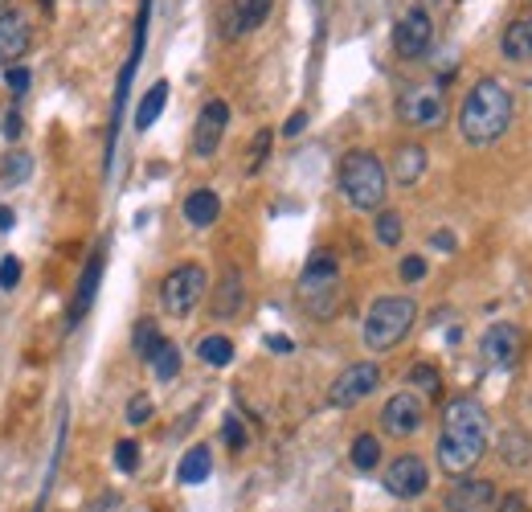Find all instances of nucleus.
<instances>
[{
	"label": "nucleus",
	"instance_id": "f257e3e1",
	"mask_svg": "<svg viewBox=\"0 0 532 512\" xmlns=\"http://www.w3.org/2000/svg\"><path fill=\"white\" fill-rule=\"evenodd\" d=\"M512 111H516V103H512V91L504 82L479 78L459 107V132L471 148H487L512 127Z\"/></svg>",
	"mask_w": 532,
	"mask_h": 512
},
{
	"label": "nucleus",
	"instance_id": "f03ea898",
	"mask_svg": "<svg viewBox=\"0 0 532 512\" xmlns=\"http://www.w3.org/2000/svg\"><path fill=\"white\" fill-rule=\"evenodd\" d=\"M336 185L352 209L377 213L385 205V193H389V168L369 148H352L336 168Z\"/></svg>",
	"mask_w": 532,
	"mask_h": 512
},
{
	"label": "nucleus",
	"instance_id": "7ed1b4c3",
	"mask_svg": "<svg viewBox=\"0 0 532 512\" xmlns=\"http://www.w3.org/2000/svg\"><path fill=\"white\" fill-rule=\"evenodd\" d=\"M418 320V304L410 300V295H381V300H373V308L365 312V349L369 353H393L402 340L410 336Z\"/></svg>",
	"mask_w": 532,
	"mask_h": 512
},
{
	"label": "nucleus",
	"instance_id": "20e7f679",
	"mask_svg": "<svg viewBox=\"0 0 532 512\" xmlns=\"http://www.w3.org/2000/svg\"><path fill=\"white\" fill-rule=\"evenodd\" d=\"M299 300L316 320H332L336 300H340V263L332 250H316L312 259H307V267L299 275Z\"/></svg>",
	"mask_w": 532,
	"mask_h": 512
},
{
	"label": "nucleus",
	"instance_id": "39448f33",
	"mask_svg": "<svg viewBox=\"0 0 532 512\" xmlns=\"http://www.w3.org/2000/svg\"><path fill=\"white\" fill-rule=\"evenodd\" d=\"M397 119L414 132H438L447 123V95H442L438 82H406L397 91V103H393Z\"/></svg>",
	"mask_w": 532,
	"mask_h": 512
},
{
	"label": "nucleus",
	"instance_id": "423d86ee",
	"mask_svg": "<svg viewBox=\"0 0 532 512\" xmlns=\"http://www.w3.org/2000/svg\"><path fill=\"white\" fill-rule=\"evenodd\" d=\"M205 287H209V275L201 263H181V267H172L160 283V304L168 316L176 320H185L193 316V308L205 300Z\"/></svg>",
	"mask_w": 532,
	"mask_h": 512
},
{
	"label": "nucleus",
	"instance_id": "0eeeda50",
	"mask_svg": "<svg viewBox=\"0 0 532 512\" xmlns=\"http://www.w3.org/2000/svg\"><path fill=\"white\" fill-rule=\"evenodd\" d=\"M487 431H492V418H487L479 398L459 394V398H451L447 406H442V435L463 439V443L487 451Z\"/></svg>",
	"mask_w": 532,
	"mask_h": 512
},
{
	"label": "nucleus",
	"instance_id": "6e6552de",
	"mask_svg": "<svg viewBox=\"0 0 532 512\" xmlns=\"http://www.w3.org/2000/svg\"><path fill=\"white\" fill-rule=\"evenodd\" d=\"M377 386H381V365H377V361H357V365L340 369V377L332 381L328 406H336V410H352V406H361Z\"/></svg>",
	"mask_w": 532,
	"mask_h": 512
},
{
	"label": "nucleus",
	"instance_id": "1a4fd4ad",
	"mask_svg": "<svg viewBox=\"0 0 532 512\" xmlns=\"http://www.w3.org/2000/svg\"><path fill=\"white\" fill-rule=\"evenodd\" d=\"M422 422H426V402H422L414 390L393 394V398L381 406V431H385L389 439H410V435H418Z\"/></svg>",
	"mask_w": 532,
	"mask_h": 512
},
{
	"label": "nucleus",
	"instance_id": "9d476101",
	"mask_svg": "<svg viewBox=\"0 0 532 512\" xmlns=\"http://www.w3.org/2000/svg\"><path fill=\"white\" fill-rule=\"evenodd\" d=\"M430 46H434V21H430V13L422 5L397 17V25H393V50H397V58H410V62L426 58Z\"/></svg>",
	"mask_w": 532,
	"mask_h": 512
},
{
	"label": "nucleus",
	"instance_id": "9b49d317",
	"mask_svg": "<svg viewBox=\"0 0 532 512\" xmlns=\"http://www.w3.org/2000/svg\"><path fill=\"white\" fill-rule=\"evenodd\" d=\"M430 488V467L426 459L418 455H397L389 467H385V492L397 496V500H418L426 496Z\"/></svg>",
	"mask_w": 532,
	"mask_h": 512
},
{
	"label": "nucleus",
	"instance_id": "f8f14e48",
	"mask_svg": "<svg viewBox=\"0 0 532 512\" xmlns=\"http://www.w3.org/2000/svg\"><path fill=\"white\" fill-rule=\"evenodd\" d=\"M226 127H230V103L226 99H209L193 123V156L209 160L217 156L221 140H226Z\"/></svg>",
	"mask_w": 532,
	"mask_h": 512
},
{
	"label": "nucleus",
	"instance_id": "ddd939ff",
	"mask_svg": "<svg viewBox=\"0 0 532 512\" xmlns=\"http://www.w3.org/2000/svg\"><path fill=\"white\" fill-rule=\"evenodd\" d=\"M500 504V492L492 480H475V476H463L451 492H447V512H496Z\"/></svg>",
	"mask_w": 532,
	"mask_h": 512
},
{
	"label": "nucleus",
	"instance_id": "4468645a",
	"mask_svg": "<svg viewBox=\"0 0 532 512\" xmlns=\"http://www.w3.org/2000/svg\"><path fill=\"white\" fill-rule=\"evenodd\" d=\"M479 353H483V361L492 365V369L516 365V357H520V328L508 324V320L492 324V328L483 332V340H479Z\"/></svg>",
	"mask_w": 532,
	"mask_h": 512
},
{
	"label": "nucleus",
	"instance_id": "2eb2a0df",
	"mask_svg": "<svg viewBox=\"0 0 532 512\" xmlns=\"http://www.w3.org/2000/svg\"><path fill=\"white\" fill-rule=\"evenodd\" d=\"M483 459V447H471L463 439H451V435H438V467L447 472L451 480H463L471 476Z\"/></svg>",
	"mask_w": 532,
	"mask_h": 512
},
{
	"label": "nucleus",
	"instance_id": "dca6fc26",
	"mask_svg": "<svg viewBox=\"0 0 532 512\" xmlns=\"http://www.w3.org/2000/svg\"><path fill=\"white\" fill-rule=\"evenodd\" d=\"M103 267H107V254H103V250H95V254H91V263L82 267L78 291H74V300H70V328H74L86 312H91L95 295H99V283H103Z\"/></svg>",
	"mask_w": 532,
	"mask_h": 512
},
{
	"label": "nucleus",
	"instance_id": "f3484780",
	"mask_svg": "<svg viewBox=\"0 0 532 512\" xmlns=\"http://www.w3.org/2000/svg\"><path fill=\"white\" fill-rule=\"evenodd\" d=\"M426 148L422 144H402L393 152V164H389V181L397 189H414L422 177H426Z\"/></svg>",
	"mask_w": 532,
	"mask_h": 512
},
{
	"label": "nucleus",
	"instance_id": "a211bd4d",
	"mask_svg": "<svg viewBox=\"0 0 532 512\" xmlns=\"http://www.w3.org/2000/svg\"><path fill=\"white\" fill-rule=\"evenodd\" d=\"M29 21L21 13H0V62L5 66H17L21 54H29Z\"/></svg>",
	"mask_w": 532,
	"mask_h": 512
},
{
	"label": "nucleus",
	"instance_id": "6ab92c4d",
	"mask_svg": "<svg viewBox=\"0 0 532 512\" xmlns=\"http://www.w3.org/2000/svg\"><path fill=\"white\" fill-rule=\"evenodd\" d=\"M275 0H230V13H226V37H242L250 29H258L266 17H271Z\"/></svg>",
	"mask_w": 532,
	"mask_h": 512
},
{
	"label": "nucleus",
	"instance_id": "aec40b11",
	"mask_svg": "<svg viewBox=\"0 0 532 512\" xmlns=\"http://www.w3.org/2000/svg\"><path fill=\"white\" fill-rule=\"evenodd\" d=\"M242 300H246L242 271H238V267H230V271H226V279H221V283H217V291H213V316H217V320H234V316L242 312Z\"/></svg>",
	"mask_w": 532,
	"mask_h": 512
},
{
	"label": "nucleus",
	"instance_id": "412c9836",
	"mask_svg": "<svg viewBox=\"0 0 532 512\" xmlns=\"http://www.w3.org/2000/svg\"><path fill=\"white\" fill-rule=\"evenodd\" d=\"M217 218H221V197L213 189H193L185 197V222L193 230H209Z\"/></svg>",
	"mask_w": 532,
	"mask_h": 512
},
{
	"label": "nucleus",
	"instance_id": "4be33fe9",
	"mask_svg": "<svg viewBox=\"0 0 532 512\" xmlns=\"http://www.w3.org/2000/svg\"><path fill=\"white\" fill-rule=\"evenodd\" d=\"M500 54L508 62H532V13L528 17H516L504 37H500Z\"/></svg>",
	"mask_w": 532,
	"mask_h": 512
},
{
	"label": "nucleus",
	"instance_id": "5701e85b",
	"mask_svg": "<svg viewBox=\"0 0 532 512\" xmlns=\"http://www.w3.org/2000/svg\"><path fill=\"white\" fill-rule=\"evenodd\" d=\"M209 472H213V455H209V447H189L185 459H181V467H176V480L189 484V488H197V484L209 480Z\"/></svg>",
	"mask_w": 532,
	"mask_h": 512
},
{
	"label": "nucleus",
	"instance_id": "b1692460",
	"mask_svg": "<svg viewBox=\"0 0 532 512\" xmlns=\"http://www.w3.org/2000/svg\"><path fill=\"white\" fill-rule=\"evenodd\" d=\"M164 103H168V82L160 78L156 87H148V95H144V99H140V107H136V132H148V127L160 119Z\"/></svg>",
	"mask_w": 532,
	"mask_h": 512
},
{
	"label": "nucleus",
	"instance_id": "393cba45",
	"mask_svg": "<svg viewBox=\"0 0 532 512\" xmlns=\"http://www.w3.org/2000/svg\"><path fill=\"white\" fill-rule=\"evenodd\" d=\"M197 357H201L205 365H213V369H226V365L234 361V340H230V336H221V332H213V336H201Z\"/></svg>",
	"mask_w": 532,
	"mask_h": 512
},
{
	"label": "nucleus",
	"instance_id": "a878e982",
	"mask_svg": "<svg viewBox=\"0 0 532 512\" xmlns=\"http://www.w3.org/2000/svg\"><path fill=\"white\" fill-rule=\"evenodd\" d=\"M33 177V156L29 152H9L5 164H0V189H17Z\"/></svg>",
	"mask_w": 532,
	"mask_h": 512
},
{
	"label": "nucleus",
	"instance_id": "bb28decb",
	"mask_svg": "<svg viewBox=\"0 0 532 512\" xmlns=\"http://www.w3.org/2000/svg\"><path fill=\"white\" fill-rule=\"evenodd\" d=\"M500 455H504L508 467H524L532 459V439L524 431H516V426H508L504 439H500Z\"/></svg>",
	"mask_w": 532,
	"mask_h": 512
},
{
	"label": "nucleus",
	"instance_id": "cd10ccee",
	"mask_svg": "<svg viewBox=\"0 0 532 512\" xmlns=\"http://www.w3.org/2000/svg\"><path fill=\"white\" fill-rule=\"evenodd\" d=\"M406 381L414 386V394H418V398H438V394H442V377H438V369H434V365H426V361L410 365Z\"/></svg>",
	"mask_w": 532,
	"mask_h": 512
},
{
	"label": "nucleus",
	"instance_id": "c85d7f7f",
	"mask_svg": "<svg viewBox=\"0 0 532 512\" xmlns=\"http://www.w3.org/2000/svg\"><path fill=\"white\" fill-rule=\"evenodd\" d=\"M348 459H352V467H357V472H373V467L381 463V443H377V435H357V439H352Z\"/></svg>",
	"mask_w": 532,
	"mask_h": 512
},
{
	"label": "nucleus",
	"instance_id": "c756f323",
	"mask_svg": "<svg viewBox=\"0 0 532 512\" xmlns=\"http://www.w3.org/2000/svg\"><path fill=\"white\" fill-rule=\"evenodd\" d=\"M148 365H152L156 381H176V373H181V349H176L172 340H164V345L156 349V357H152Z\"/></svg>",
	"mask_w": 532,
	"mask_h": 512
},
{
	"label": "nucleus",
	"instance_id": "7c9ffc66",
	"mask_svg": "<svg viewBox=\"0 0 532 512\" xmlns=\"http://www.w3.org/2000/svg\"><path fill=\"white\" fill-rule=\"evenodd\" d=\"M131 345H136V357L152 361V357H156V349L164 345V336H160L156 320H140V324H136V332H131Z\"/></svg>",
	"mask_w": 532,
	"mask_h": 512
},
{
	"label": "nucleus",
	"instance_id": "2f4dec72",
	"mask_svg": "<svg viewBox=\"0 0 532 512\" xmlns=\"http://www.w3.org/2000/svg\"><path fill=\"white\" fill-rule=\"evenodd\" d=\"M373 230H377V242L393 250L397 242H402V213H397V209H377Z\"/></svg>",
	"mask_w": 532,
	"mask_h": 512
},
{
	"label": "nucleus",
	"instance_id": "473e14b6",
	"mask_svg": "<svg viewBox=\"0 0 532 512\" xmlns=\"http://www.w3.org/2000/svg\"><path fill=\"white\" fill-rule=\"evenodd\" d=\"M221 439H226L230 451H246L250 435H246V426L238 422V414H226V422H221Z\"/></svg>",
	"mask_w": 532,
	"mask_h": 512
},
{
	"label": "nucleus",
	"instance_id": "72a5a7b5",
	"mask_svg": "<svg viewBox=\"0 0 532 512\" xmlns=\"http://www.w3.org/2000/svg\"><path fill=\"white\" fill-rule=\"evenodd\" d=\"M271 140H275V132H271V127H262V132L254 136V144H250V173H258V168L266 164V156H271Z\"/></svg>",
	"mask_w": 532,
	"mask_h": 512
},
{
	"label": "nucleus",
	"instance_id": "f704fd0d",
	"mask_svg": "<svg viewBox=\"0 0 532 512\" xmlns=\"http://www.w3.org/2000/svg\"><path fill=\"white\" fill-rule=\"evenodd\" d=\"M115 467L119 472H136L140 467V443H131V439L115 443Z\"/></svg>",
	"mask_w": 532,
	"mask_h": 512
},
{
	"label": "nucleus",
	"instance_id": "c9c22d12",
	"mask_svg": "<svg viewBox=\"0 0 532 512\" xmlns=\"http://www.w3.org/2000/svg\"><path fill=\"white\" fill-rule=\"evenodd\" d=\"M148 418H152V398L148 394H136V398L127 402V422L131 426H144Z\"/></svg>",
	"mask_w": 532,
	"mask_h": 512
},
{
	"label": "nucleus",
	"instance_id": "e433bc0d",
	"mask_svg": "<svg viewBox=\"0 0 532 512\" xmlns=\"http://www.w3.org/2000/svg\"><path fill=\"white\" fill-rule=\"evenodd\" d=\"M397 271H402V279H406V283H418V279H426V259H422V254H406L402 267H397Z\"/></svg>",
	"mask_w": 532,
	"mask_h": 512
},
{
	"label": "nucleus",
	"instance_id": "4c0bfd02",
	"mask_svg": "<svg viewBox=\"0 0 532 512\" xmlns=\"http://www.w3.org/2000/svg\"><path fill=\"white\" fill-rule=\"evenodd\" d=\"M17 283H21V263H17L13 254H9V259L0 263V291H13Z\"/></svg>",
	"mask_w": 532,
	"mask_h": 512
},
{
	"label": "nucleus",
	"instance_id": "58836bf2",
	"mask_svg": "<svg viewBox=\"0 0 532 512\" xmlns=\"http://www.w3.org/2000/svg\"><path fill=\"white\" fill-rule=\"evenodd\" d=\"M5 82H9V91H13V95H25V91H29V82H33V74H29L25 66H9Z\"/></svg>",
	"mask_w": 532,
	"mask_h": 512
},
{
	"label": "nucleus",
	"instance_id": "ea45409f",
	"mask_svg": "<svg viewBox=\"0 0 532 512\" xmlns=\"http://www.w3.org/2000/svg\"><path fill=\"white\" fill-rule=\"evenodd\" d=\"M496 512H528V496H524V492H508V496L496 504Z\"/></svg>",
	"mask_w": 532,
	"mask_h": 512
},
{
	"label": "nucleus",
	"instance_id": "a19ab883",
	"mask_svg": "<svg viewBox=\"0 0 532 512\" xmlns=\"http://www.w3.org/2000/svg\"><path fill=\"white\" fill-rule=\"evenodd\" d=\"M430 246H434V250H442V254H451V250H455V234H451V230H434Z\"/></svg>",
	"mask_w": 532,
	"mask_h": 512
},
{
	"label": "nucleus",
	"instance_id": "79ce46f5",
	"mask_svg": "<svg viewBox=\"0 0 532 512\" xmlns=\"http://www.w3.org/2000/svg\"><path fill=\"white\" fill-rule=\"evenodd\" d=\"M266 349H271V353H279V357H287L295 345H291V336H266Z\"/></svg>",
	"mask_w": 532,
	"mask_h": 512
},
{
	"label": "nucleus",
	"instance_id": "37998d69",
	"mask_svg": "<svg viewBox=\"0 0 532 512\" xmlns=\"http://www.w3.org/2000/svg\"><path fill=\"white\" fill-rule=\"evenodd\" d=\"M303 127H307V111H295V115L283 123V136H299Z\"/></svg>",
	"mask_w": 532,
	"mask_h": 512
},
{
	"label": "nucleus",
	"instance_id": "c03bdc74",
	"mask_svg": "<svg viewBox=\"0 0 532 512\" xmlns=\"http://www.w3.org/2000/svg\"><path fill=\"white\" fill-rule=\"evenodd\" d=\"M21 136V111H9L5 115V140H17Z\"/></svg>",
	"mask_w": 532,
	"mask_h": 512
},
{
	"label": "nucleus",
	"instance_id": "a18cd8bd",
	"mask_svg": "<svg viewBox=\"0 0 532 512\" xmlns=\"http://www.w3.org/2000/svg\"><path fill=\"white\" fill-rule=\"evenodd\" d=\"M13 222H17V213H13L9 205H0V234H5V230H13Z\"/></svg>",
	"mask_w": 532,
	"mask_h": 512
},
{
	"label": "nucleus",
	"instance_id": "49530a36",
	"mask_svg": "<svg viewBox=\"0 0 532 512\" xmlns=\"http://www.w3.org/2000/svg\"><path fill=\"white\" fill-rule=\"evenodd\" d=\"M5 5H9V0H0V13H5Z\"/></svg>",
	"mask_w": 532,
	"mask_h": 512
},
{
	"label": "nucleus",
	"instance_id": "de8ad7c7",
	"mask_svg": "<svg viewBox=\"0 0 532 512\" xmlns=\"http://www.w3.org/2000/svg\"><path fill=\"white\" fill-rule=\"evenodd\" d=\"M422 5H434V0H422Z\"/></svg>",
	"mask_w": 532,
	"mask_h": 512
},
{
	"label": "nucleus",
	"instance_id": "09e8293b",
	"mask_svg": "<svg viewBox=\"0 0 532 512\" xmlns=\"http://www.w3.org/2000/svg\"><path fill=\"white\" fill-rule=\"evenodd\" d=\"M528 5H532V0H528Z\"/></svg>",
	"mask_w": 532,
	"mask_h": 512
}]
</instances>
